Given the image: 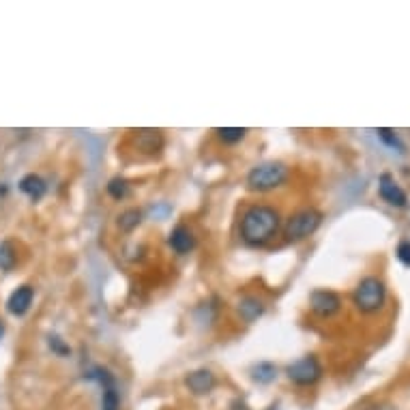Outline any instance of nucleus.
<instances>
[{
    "instance_id": "obj_17",
    "label": "nucleus",
    "mask_w": 410,
    "mask_h": 410,
    "mask_svg": "<svg viewBox=\"0 0 410 410\" xmlns=\"http://www.w3.org/2000/svg\"><path fill=\"white\" fill-rule=\"evenodd\" d=\"M105 189H108L110 198H114V200H125L129 196V181L122 179V177H114V179L108 181Z\"/></svg>"
},
{
    "instance_id": "obj_12",
    "label": "nucleus",
    "mask_w": 410,
    "mask_h": 410,
    "mask_svg": "<svg viewBox=\"0 0 410 410\" xmlns=\"http://www.w3.org/2000/svg\"><path fill=\"white\" fill-rule=\"evenodd\" d=\"M20 191L22 193H26L30 200H41L46 196V191H48V183L41 179L39 174H34V172H30V174H26V177H22V181H20Z\"/></svg>"
},
{
    "instance_id": "obj_1",
    "label": "nucleus",
    "mask_w": 410,
    "mask_h": 410,
    "mask_svg": "<svg viewBox=\"0 0 410 410\" xmlns=\"http://www.w3.org/2000/svg\"><path fill=\"white\" fill-rule=\"evenodd\" d=\"M281 228V215L275 207L269 204H252L241 217V238L250 248H264L275 238Z\"/></svg>"
},
{
    "instance_id": "obj_23",
    "label": "nucleus",
    "mask_w": 410,
    "mask_h": 410,
    "mask_svg": "<svg viewBox=\"0 0 410 410\" xmlns=\"http://www.w3.org/2000/svg\"><path fill=\"white\" fill-rule=\"evenodd\" d=\"M367 410H385V408H380V406H372V408H367Z\"/></svg>"
},
{
    "instance_id": "obj_20",
    "label": "nucleus",
    "mask_w": 410,
    "mask_h": 410,
    "mask_svg": "<svg viewBox=\"0 0 410 410\" xmlns=\"http://www.w3.org/2000/svg\"><path fill=\"white\" fill-rule=\"evenodd\" d=\"M397 258H399L402 264L410 267V241H402L397 245Z\"/></svg>"
},
{
    "instance_id": "obj_5",
    "label": "nucleus",
    "mask_w": 410,
    "mask_h": 410,
    "mask_svg": "<svg viewBox=\"0 0 410 410\" xmlns=\"http://www.w3.org/2000/svg\"><path fill=\"white\" fill-rule=\"evenodd\" d=\"M286 374H288L290 383L299 387H312L322 378V365L314 354H307L286 367Z\"/></svg>"
},
{
    "instance_id": "obj_19",
    "label": "nucleus",
    "mask_w": 410,
    "mask_h": 410,
    "mask_svg": "<svg viewBox=\"0 0 410 410\" xmlns=\"http://www.w3.org/2000/svg\"><path fill=\"white\" fill-rule=\"evenodd\" d=\"M15 267V250H13V243L5 241L0 243V269L3 271H11Z\"/></svg>"
},
{
    "instance_id": "obj_15",
    "label": "nucleus",
    "mask_w": 410,
    "mask_h": 410,
    "mask_svg": "<svg viewBox=\"0 0 410 410\" xmlns=\"http://www.w3.org/2000/svg\"><path fill=\"white\" fill-rule=\"evenodd\" d=\"M142 211L140 209H127V211H122L116 219V226L122 230V232H132L136 230L140 224H142Z\"/></svg>"
},
{
    "instance_id": "obj_11",
    "label": "nucleus",
    "mask_w": 410,
    "mask_h": 410,
    "mask_svg": "<svg viewBox=\"0 0 410 410\" xmlns=\"http://www.w3.org/2000/svg\"><path fill=\"white\" fill-rule=\"evenodd\" d=\"M34 301V288L32 286H20L7 299V309L13 316H24Z\"/></svg>"
},
{
    "instance_id": "obj_10",
    "label": "nucleus",
    "mask_w": 410,
    "mask_h": 410,
    "mask_svg": "<svg viewBox=\"0 0 410 410\" xmlns=\"http://www.w3.org/2000/svg\"><path fill=\"white\" fill-rule=\"evenodd\" d=\"M168 245L172 248V252L185 256V254L193 252V248H196V236H193V232L185 224H179V226L172 228V232L168 236Z\"/></svg>"
},
{
    "instance_id": "obj_18",
    "label": "nucleus",
    "mask_w": 410,
    "mask_h": 410,
    "mask_svg": "<svg viewBox=\"0 0 410 410\" xmlns=\"http://www.w3.org/2000/svg\"><path fill=\"white\" fill-rule=\"evenodd\" d=\"M376 136L383 140V144H387L389 148H393V150H397V153H406V144L399 140V136L393 132V129H387V127H380V129H376Z\"/></svg>"
},
{
    "instance_id": "obj_9",
    "label": "nucleus",
    "mask_w": 410,
    "mask_h": 410,
    "mask_svg": "<svg viewBox=\"0 0 410 410\" xmlns=\"http://www.w3.org/2000/svg\"><path fill=\"white\" fill-rule=\"evenodd\" d=\"M217 385V378L211 370L202 367V370H193L185 376V387L193 393V395H209Z\"/></svg>"
},
{
    "instance_id": "obj_7",
    "label": "nucleus",
    "mask_w": 410,
    "mask_h": 410,
    "mask_svg": "<svg viewBox=\"0 0 410 410\" xmlns=\"http://www.w3.org/2000/svg\"><path fill=\"white\" fill-rule=\"evenodd\" d=\"M309 307L320 318H331V316H335L342 309V299L333 290L320 288V290H314L309 295Z\"/></svg>"
},
{
    "instance_id": "obj_6",
    "label": "nucleus",
    "mask_w": 410,
    "mask_h": 410,
    "mask_svg": "<svg viewBox=\"0 0 410 410\" xmlns=\"http://www.w3.org/2000/svg\"><path fill=\"white\" fill-rule=\"evenodd\" d=\"M87 378L99 383V387H101V410H118L120 408L118 387H116V380H114L110 370H105V367H93V370L87 374Z\"/></svg>"
},
{
    "instance_id": "obj_2",
    "label": "nucleus",
    "mask_w": 410,
    "mask_h": 410,
    "mask_svg": "<svg viewBox=\"0 0 410 410\" xmlns=\"http://www.w3.org/2000/svg\"><path fill=\"white\" fill-rule=\"evenodd\" d=\"M288 179V168L281 161H264L254 166L248 172V179H245V185H248L250 191H258V193H267L273 191L277 187H281Z\"/></svg>"
},
{
    "instance_id": "obj_14",
    "label": "nucleus",
    "mask_w": 410,
    "mask_h": 410,
    "mask_svg": "<svg viewBox=\"0 0 410 410\" xmlns=\"http://www.w3.org/2000/svg\"><path fill=\"white\" fill-rule=\"evenodd\" d=\"M252 378L260 385H269L277 378V367L269 361H260L252 367Z\"/></svg>"
},
{
    "instance_id": "obj_4",
    "label": "nucleus",
    "mask_w": 410,
    "mask_h": 410,
    "mask_svg": "<svg viewBox=\"0 0 410 410\" xmlns=\"http://www.w3.org/2000/svg\"><path fill=\"white\" fill-rule=\"evenodd\" d=\"M322 224V213L314 207L301 209L297 213H293L283 224V238L288 243H301L305 238H309Z\"/></svg>"
},
{
    "instance_id": "obj_8",
    "label": "nucleus",
    "mask_w": 410,
    "mask_h": 410,
    "mask_svg": "<svg viewBox=\"0 0 410 410\" xmlns=\"http://www.w3.org/2000/svg\"><path fill=\"white\" fill-rule=\"evenodd\" d=\"M378 193L385 202H389L391 207L404 209L408 207V193L399 187V183L391 174H380L378 179Z\"/></svg>"
},
{
    "instance_id": "obj_3",
    "label": "nucleus",
    "mask_w": 410,
    "mask_h": 410,
    "mask_svg": "<svg viewBox=\"0 0 410 410\" xmlns=\"http://www.w3.org/2000/svg\"><path fill=\"white\" fill-rule=\"evenodd\" d=\"M352 301H354L357 309L363 312V314H374V312L383 309V305L387 301V286H385V281L374 277V275L363 277L357 283L354 293H352Z\"/></svg>"
},
{
    "instance_id": "obj_13",
    "label": "nucleus",
    "mask_w": 410,
    "mask_h": 410,
    "mask_svg": "<svg viewBox=\"0 0 410 410\" xmlns=\"http://www.w3.org/2000/svg\"><path fill=\"white\" fill-rule=\"evenodd\" d=\"M236 309H238V316H241L245 322H254L256 318H260V316L264 314V303H262L258 297L248 295V297H243V299L238 301Z\"/></svg>"
},
{
    "instance_id": "obj_21",
    "label": "nucleus",
    "mask_w": 410,
    "mask_h": 410,
    "mask_svg": "<svg viewBox=\"0 0 410 410\" xmlns=\"http://www.w3.org/2000/svg\"><path fill=\"white\" fill-rule=\"evenodd\" d=\"M50 348H52L56 354H69V346H67L60 338H56V335L50 338Z\"/></svg>"
},
{
    "instance_id": "obj_22",
    "label": "nucleus",
    "mask_w": 410,
    "mask_h": 410,
    "mask_svg": "<svg viewBox=\"0 0 410 410\" xmlns=\"http://www.w3.org/2000/svg\"><path fill=\"white\" fill-rule=\"evenodd\" d=\"M3 333H5V324H3V320H0V338H3Z\"/></svg>"
},
{
    "instance_id": "obj_16",
    "label": "nucleus",
    "mask_w": 410,
    "mask_h": 410,
    "mask_svg": "<svg viewBox=\"0 0 410 410\" xmlns=\"http://www.w3.org/2000/svg\"><path fill=\"white\" fill-rule=\"evenodd\" d=\"M215 136L224 144H238L241 140H245V136H248V129L245 127H217Z\"/></svg>"
}]
</instances>
